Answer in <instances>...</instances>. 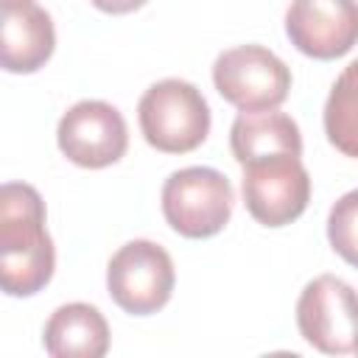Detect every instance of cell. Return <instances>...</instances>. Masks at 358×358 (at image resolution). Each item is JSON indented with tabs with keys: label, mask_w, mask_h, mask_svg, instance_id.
Here are the masks:
<instances>
[{
	"label": "cell",
	"mask_w": 358,
	"mask_h": 358,
	"mask_svg": "<svg viewBox=\"0 0 358 358\" xmlns=\"http://www.w3.org/2000/svg\"><path fill=\"white\" fill-rule=\"evenodd\" d=\"M56 268V249L45 229V201L25 182L0 187V285L8 296H34Z\"/></svg>",
	"instance_id": "1"
},
{
	"label": "cell",
	"mask_w": 358,
	"mask_h": 358,
	"mask_svg": "<svg viewBox=\"0 0 358 358\" xmlns=\"http://www.w3.org/2000/svg\"><path fill=\"white\" fill-rule=\"evenodd\" d=\"M137 120L145 143L162 154H187L210 134V106L185 78L151 84L137 103Z\"/></svg>",
	"instance_id": "2"
},
{
	"label": "cell",
	"mask_w": 358,
	"mask_h": 358,
	"mask_svg": "<svg viewBox=\"0 0 358 358\" xmlns=\"http://www.w3.org/2000/svg\"><path fill=\"white\" fill-rule=\"evenodd\" d=\"M162 215L173 232L182 238H213L218 235L235 204L229 179L204 165H190L173 171L162 185Z\"/></svg>",
	"instance_id": "3"
},
{
	"label": "cell",
	"mask_w": 358,
	"mask_h": 358,
	"mask_svg": "<svg viewBox=\"0 0 358 358\" xmlns=\"http://www.w3.org/2000/svg\"><path fill=\"white\" fill-rule=\"evenodd\" d=\"M176 285L171 255L145 238L123 243L106 266V291L112 302L131 313L148 316L168 305Z\"/></svg>",
	"instance_id": "4"
},
{
	"label": "cell",
	"mask_w": 358,
	"mask_h": 358,
	"mask_svg": "<svg viewBox=\"0 0 358 358\" xmlns=\"http://www.w3.org/2000/svg\"><path fill=\"white\" fill-rule=\"evenodd\" d=\"M241 168L243 204L257 224L285 227L308 210L310 173L296 154H266Z\"/></svg>",
	"instance_id": "5"
},
{
	"label": "cell",
	"mask_w": 358,
	"mask_h": 358,
	"mask_svg": "<svg viewBox=\"0 0 358 358\" xmlns=\"http://www.w3.org/2000/svg\"><path fill=\"white\" fill-rule=\"evenodd\" d=\"M218 95L241 112L277 109L291 90L288 64L263 45H238L218 53L213 64Z\"/></svg>",
	"instance_id": "6"
},
{
	"label": "cell",
	"mask_w": 358,
	"mask_h": 358,
	"mask_svg": "<svg viewBox=\"0 0 358 358\" xmlns=\"http://www.w3.org/2000/svg\"><path fill=\"white\" fill-rule=\"evenodd\" d=\"M302 338L327 355H347L358 347V291L333 274L313 277L296 299Z\"/></svg>",
	"instance_id": "7"
},
{
	"label": "cell",
	"mask_w": 358,
	"mask_h": 358,
	"mask_svg": "<svg viewBox=\"0 0 358 358\" xmlns=\"http://www.w3.org/2000/svg\"><path fill=\"white\" fill-rule=\"evenodd\" d=\"M59 151L78 168H106L115 165L129 148V129L123 115L106 101H78L73 103L56 129Z\"/></svg>",
	"instance_id": "8"
},
{
	"label": "cell",
	"mask_w": 358,
	"mask_h": 358,
	"mask_svg": "<svg viewBox=\"0 0 358 358\" xmlns=\"http://www.w3.org/2000/svg\"><path fill=\"white\" fill-rule=\"evenodd\" d=\"M285 34L310 59H338L358 45V0H291Z\"/></svg>",
	"instance_id": "9"
},
{
	"label": "cell",
	"mask_w": 358,
	"mask_h": 358,
	"mask_svg": "<svg viewBox=\"0 0 358 358\" xmlns=\"http://www.w3.org/2000/svg\"><path fill=\"white\" fill-rule=\"evenodd\" d=\"M0 64L6 73H36L53 56L56 31L36 0H0Z\"/></svg>",
	"instance_id": "10"
},
{
	"label": "cell",
	"mask_w": 358,
	"mask_h": 358,
	"mask_svg": "<svg viewBox=\"0 0 358 358\" xmlns=\"http://www.w3.org/2000/svg\"><path fill=\"white\" fill-rule=\"evenodd\" d=\"M42 344L53 358H101L109 350V324L95 305L67 302L45 322Z\"/></svg>",
	"instance_id": "11"
},
{
	"label": "cell",
	"mask_w": 358,
	"mask_h": 358,
	"mask_svg": "<svg viewBox=\"0 0 358 358\" xmlns=\"http://www.w3.org/2000/svg\"><path fill=\"white\" fill-rule=\"evenodd\" d=\"M229 148L238 165L266 154H296L302 157V134L291 115L277 109L241 112L229 129Z\"/></svg>",
	"instance_id": "12"
},
{
	"label": "cell",
	"mask_w": 358,
	"mask_h": 358,
	"mask_svg": "<svg viewBox=\"0 0 358 358\" xmlns=\"http://www.w3.org/2000/svg\"><path fill=\"white\" fill-rule=\"evenodd\" d=\"M324 134L336 151L358 159V59L333 81L324 101Z\"/></svg>",
	"instance_id": "13"
},
{
	"label": "cell",
	"mask_w": 358,
	"mask_h": 358,
	"mask_svg": "<svg viewBox=\"0 0 358 358\" xmlns=\"http://www.w3.org/2000/svg\"><path fill=\"white\" fill-rule=\"evenodd\" d=\"M327 241L333 252L358 268V190L344 193L327 215Z\"/></svg>",
	"instance_id": "14"
},
{
	"label": "cell",
	"mask_w": 358,
	"mask_h": 358,
	"mask_svg": "<svg viewBox=\"0 0 358 358\" xmlns=\"http://www.w3.org/2000/svg\"><path fill=\"white\" fill-rule=\"evenodd\" d=\"M98 11H106V14H129V11H137L143 8L148 0H90Z\"/></svg>",
	"instance_id": "15"
},
{
	"label": "cell",
	"mask_w": 358,
	"mask_h": 358,
	"mask_svg": "<svg viewBox=\"0 0 358 358\" xmlns=\"http://www.w3.org/2000/svg\"><path fill=\"white\" fill-rule=\"evenodd\" d=\"M355 352H358V347H355Z\"/></svg>",
	"instance_id": "16"
}]
</instances>
